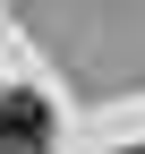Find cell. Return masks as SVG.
<instances>
[{"instance_id":"6da1fadb","label":"cell","mask_w":145,"mask_h":154,"mask_svg":"<svg viewBox=\"0 0 145 154\" xmlns=\"http://www.w3.org/2000/svg\"><path fill=\"white\" fill-rule=\"evenodd\" d=\"M43 137H51L43 94H0V146H43Z\"/></svg>"},{"instance_id":"7a4b0ae2","label":"cell","mask_w":145,"mask_h":154,"mask_svg":"<svg viewBox=\"0 0 145 154\" xmlns=\"http://www.w3.org/2000/svg\"><path fill=\"white\" fill-rule=\"evenodd\" d=\"M0 154H43V146H0Z\"/></svg>"}]
</instances>
